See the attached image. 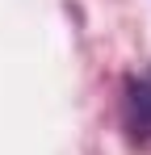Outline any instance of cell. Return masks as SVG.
Listing matches in <instances>:
<instances>
[{"label": "cell", "instance_id": "cell-1", "mask_svg": "<svg viewBox=\"0 0 151 155\" xmlns=\"http://www.w3.org/2000/svg\"><path fill=\"white\" fill-rule=\"evenodd\" d=\"M122 122L134 147H151V67L126 80L122 92Z\"/></svg>", "mask_w": 151, "mask_h": 155}]
</instances>
